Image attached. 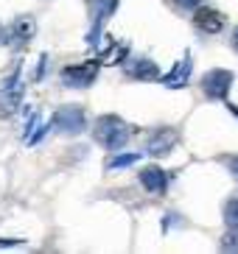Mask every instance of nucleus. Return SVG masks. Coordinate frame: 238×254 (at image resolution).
Returning a JSON list of instances; mask_svg holds the SVG:
<instances>
[{"mask_svg": "<svg viewBox=\"0 0 238 254\" xmlns=\"http://www.w3.org/2000/svg\"><path fill=\"white\" fill-rule=\"evenodd\" d=\"M222 249H227V252H238V229H236V226H230V232L224 235Z\"/></svg>", "mask_w": 238, "mask_h": 254, "instance_id": "nucleus-14", "label": "nucleus"}, {"mask_svg": "<svg viewBox=\"0 0 238 254\" xmlns=\"http://www.w3.org/2000/svg\"><path fill=\"white\" fill-rule=\"evenodd\" d=\"M194 23L199 31H205V34H216V31L224 28V17L219 14V11H213V8H199L194 17Z\"/></svg>", "mask_w": 238, "mask_h": 254, "instance_id": "nucleus-6", "label": "nucleus"}, {"mask_svg": "<svg viewBox=\"0 0 238 254\" xmlns=\"http://www.w3.org/2000/svg\"><path fill=\"white\" fill-rule=\"evenodd\" d=\"M17 101H20V84L17 81H8L6 87H0V115L14 112Z\"/></svg>", "mask_w": 238, "mask_h": 254, "instance_id": "nucleus-11", "label": "nucleus"}, {"mask_svg": "<svg viewBox=\"0 0 238 254\" xmlns=\"http://www.w3.org/2000/svg\"><path fill=\"white\" fill-rule=\"evenodd\" d=\"M177 131H171V128H160L154 137L149 140V154H154V157H165L168 151L177 145Z\"/></svg>", "mask_w": 238, "mask_h": 254, "instance_id": "nucleus-5", "label": "nucleus"}, {"mask_svg": "<svg viewBox=\"0 0 238 254\" xmlns=\"http://www.w3.org/2000/svg\"><path fill=\"white\" fill-rule=\"evenodd\" d=\"M230 87H233L230 70H210V73H205V78H202V92H205L210 101H224L227 92H230Z\"/></svg>", "mask_w": 238, "mask_h": 254, "instance_id": "nucleus-2", "label": "nucleus"}, {"mask_svg": "<svg viewBox=\"0 0 238 254\" xmlns=\"http://www.w3.org/2000/svg\"><path fill=\"white\" fill-rule=\"evenodd\" d=\"M222 162L227 165V171H230L233 176L238 179V154H236V157H222Z\"/></svg>", "mask_w": 238, "mask_h": 254, "instance_id": "nucleus-16", "label": "nucleus"}, {"mask_svg": "<svg viewBox=\"0 0 238 254\" xmlns=\"http://www.w3.org/2000/svg\"><path fill=\"white\" fill-rule=\"evenodd\" d=\"M96 73H98L96 62H84V64H70V67H65L62 78H65L67 87H90L93 78H96Z\"/></svg>", "mask_w": 238, "mask_h": 254, "instance_id": "nucleus-4", "label": "nucleus"}, {"mask_svg": "<svg viewBox=\"0 0 238 254\" xmlns=\"http://www.w3.org/2000/svg\"><path fill=\"white\" fill-rule=\"evenodd\" d=\"M93 134H96V140L101 142L104 148L120 151L123 145H126V140H129V126L120 118H115V115H104V118L96 120Z\"/></svg>", "mask_w": 238, "mask_h": 254, "instance_id": "nucleus-1", "label": "nucleus"}, {"mask_svg": "<svg viewBox=\"0 0 238 254\" xmlns=\"http://www.w3.org/2000/svg\"><path fill=\"white\" fill-rule=\"evenodd\" d=\"M233 48H236V51H238V28L233 31Z\"/></svg>", "mask_w": 238, "mask_h": 254, "instance_id": "nucleus-18", "label": "nucleus"}, {"mask_svg": "<svg viewBox=\"0 0 238 254\" xmlns=\"http://www.w3.org/2000/svg\"><path fill=\"white\" fill-rule=\"evenodd\" d=\"M224 221H227V226L238 229V195H233L230 201L224 204Z\"/></svg>", "mask_w": 238, "mask_h": 254, "instance_id": "nucleus-13", "label": "nucleus"}, {"mask_svg": "<svg viewBox=\"0 0 238 254\" xmlns=\"http://www.w3.org/2000/svg\"><path fill=\"white\" fill-rule=\"evenodd\" d=\"M31 31H34L31 20H17L14 25H8V28H6V34H3V42H8V45H14V42H28V39H31Z\"/></svg>", "mask_w": 238, "mask_h": 254, "instance_id": "nucleus-9", "label": "nucleus"}, {"mask_svg": "<svg viewBox=\"0 0 238 254\" xmlns=\"http://www.w3.org/2000/svg\"><path fill=\"white\" fill-rule=\"evenodd\" d=\"M137 162V154H126V157H115L110 162V168H126V165Z\"/></svg>", "mask_w": 238, "mask_h": 254, "instance_id": "nucleus-15", "label": "nucleus"}, {"mask_svg": "<svg viewBox=\"0 0 238 254\" xmlns=\"http://www.w3.org/2000/svg\"><path fill=\"white\" fill-rule=\"evenodd\" d=\"M126 73L132 75V78H140V81H149V78H157L160 75V70L154 67V62L149 59H134L126 64Z\"/></svg>", "mask_w": 238, "mask_h": 254, "instance_id": "nucleus-10", "label": "nucleus"}, {"mask_svg": "<svg viewBox=\"0 0 238 254\" xmlns=\"http://www.w3.org/2000/svg\"><path fill=\"white\" fill-rule=\"evenodd\" d=\"M174 3H177L179 8H188V11H191V8H196V6H199V0H174Z\"/></svg>", "mask_w": 238, "mask_h": 254, "instance_id": "nucleus-17", "label": "nucleus"}, {"mask_svg": "<svg viewBox=\"0 0 238 254\" xmlns=\"http://www.w3.org/2000/svg\"><path fill=\"white\" fill-rule=\"evenodd\" d=\"M188 75H191V56H185L182 62H177V67L165 75L163 84L165 87H171V90H177V87H185L188 84Z\"/></svg>", "mask_w": 238, "mask_h": 254, "instance_id": "nucleus-8", "label": "nucleus"}, {"mask_svg": "<svg viewBox=\"0 0 238 254\" xmlns=\"http://www.w3.org/2000/svg\"><path fill=\"white\" fill-rule=\"evenodd\" d=\"M84 112L79 109V106H62L59 112L53 115V126H56V131H62V134H79V131H84Z\"/></svg>", "mask_w": 238, "mask_h": 254, "instance_id": "nucleus-3", "label": "nucleus"}, {"mask_svg": "<svg viewBox=\"0 0 238 254\" xmlns=\"http://www.w3.org/2000/svg\"><path fill=\"white\" fill-rule=\"evenodd\" d=\"M140 182L149 193H165V187H168V176L160 168H146V171H140Z\"/></svg>", "mask_w": 238, "mask_h": 254, "instance_id": "nucleus-7", "label": "nucleus"}, {"mask_svg": "<svg viewBox=\"0 0 238 254\" xmlns=\"http://www.w3.org/2000/svg\"><path fill=\"white\" fill-rule=\"evenodd\" d=\"M90 6H93V20H96V31H98V25L118 8V0H90ZM96 31H93V34H96Z\"/></svg>", "mask_w": 238, "mask_h": 254, "instance_id": "nucleus-12", "label": "nucleus"}]
</instances>
